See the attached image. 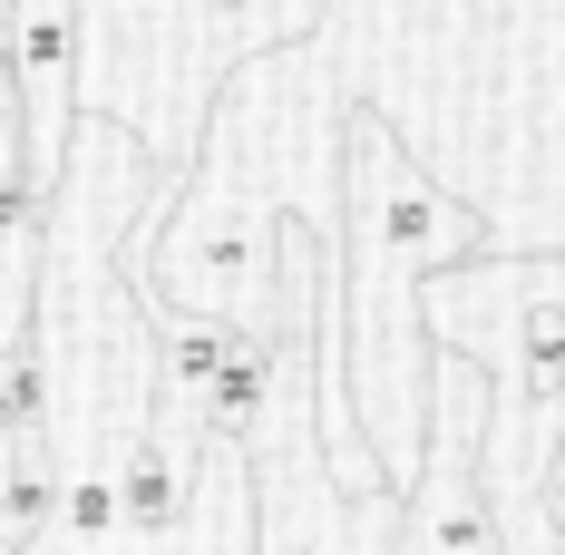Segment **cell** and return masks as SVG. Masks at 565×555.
<instances>
[{"label":"cell","mask_w":565,"mask_h":555,"mask_svg":"<svg viewBox=\"0 0 565 555\" xmlns=\"http://www.w3.org/2000/svg\"><path fill=\"white\" fill-rule=\"evenodd\" d=\"M488 399L498 371L449 332H429V429L399 478V555H508L498 498H488Z\"/></svg>","instance_id":"7a4b0ae2"},{"label":"cell","mask_w":565,"mask_h":555,"mask_svg":"<svg viewBox=\"0 0 565 555\" xmlns=\"http://www.w3.org/2000/svg\"><path fill=\"white\" fill-rule=\"evenodd\" d=\"M0 10H10V0H0Z\"/></svg>","instance_id":"ba28073f"},{"label":"cell","mask_w":565,"mask_h":555,"mask_svg":"<svg viewBox=\"0 0 565 555\" xmlns=\"http://www.w3.org/2000/svg\"><path fill=\"white\" fill-rule=\"evenodd\" d=\"M536 506H546V526L565 536V439H556V458H546V488H536Z\"/></svg>","instance_id":"52a82bcc"},{"label":"cell","mask_w":565,"mask_h":555,"mask_svg":"<svg viewBox=\"0 0 565 555\" xmlns=\"http://www.w3.org/2000/svg\"><path fill=\"white\" fill-rule=\"evenodd\" d=\"M516 399L526 419H565V292L526 302V332H516Z\"/></svg>","instance_id":"8992f818"},{"label":"cell","mask_w":565,"mask_h":555,"mask_svg":"<svg viewBox=\"0 0 565 555\" xmlns=\"http://www.w3.org/2000/svg\"><path fill=\"white\" fill-rule=\"evenodd\" d=\"M341 175H351V234L332 244L341 341H381L399 361L409 409H429V302H419V282L478 264L488 215L409 167L381 108H341Z\"/></svg>","instance_id":"6da1fadb"},{"label":"cell","mask_w":565,"mask_h":555,"mask_svg":"<svg viewBox=\"0 0 565 555\" xmlns=\"http://www.w3.org/2000/svg\"><path fill=\"white\" fill-rule=\"evenodd\" d=\"M58 526V448L50 419L0 429V546H50Z\"/></svg>","instance_id":"5b68a950"},{"label":"cell","mask_w":565,"mask_h":555,"mask_svg":"<svg viewBox=\"0 0 565 555\" xmlns=\"http://www.w3.org/2000/svg\"><path fill=\"white\" fill-rule=\"evenodd\" d=\"M78 0H10L0 10V98L20 127V167L40 195H58L68 117H78Z\"/></svg>","instance_id":"277c9868"},{"label":"cell","mask_w":565,"mask_h":555,"mask_svg":"<svg viewBox=\"0 0 565 555\" xmlns=\"http://www.w3.org/2000/svg\"><path fill=\"white\" fill-rule=\"evenodd\" d=\"M282 205L244 195V185H195V205L167 215L127 264H147V302H175V312H215V322H244V332H274V292H282V254H274Z\"/></svg>","instance_id":"3957f363"}]
</instances>
